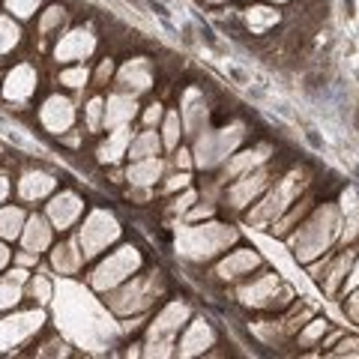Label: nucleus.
<instances>
[{"instance_id": "obj_4", "label": "nucleus", "mask_w": 359, "mask_h": 359, "mask_svg": "<svg viewBox=\"0 0 359 359\" xmlns=\"http://www.w3.org/2000/svg\"><path fill=\"white\" fill-rule=\"evenodd\" d=\"M156 147H159V141H156V135H144V138H141V141L132 147V156H144L147 150H156Z\"/></svg>"}, {"instance_id": "obj_5", "label": "nucleus", "mask_w": 359, "mask_h": 359, "mask_svg": "<svg viewBox=\"0 0 359 359\" xmlns=\"http://www.w3.org/2000/svg\"><path fill=\"white\" fill-rule=\"evenodd\" d=\"M15 299H18V290H15V287H9V285H0V309L13 306Z\"/></svg>"}, {"instance_id": "obj_3", "label": "nucleus", "mask_w": 359, "mask_h": 359, "mask_svg": "<svg viewBox=\"0 0 359 359\" xmlns=\"http://www.w3.org/2000/svg\"><path fill=\"white\" fill-rule=\"evenodd\" d=\"M15 36H18V30H15L13 25H9V21H4V18H0V51H4V48H9V45L15 42Z\"/></svg>"}, {"instance_id": "obj_9", "label": "nucleus", "mask_w": 359, "mask_h": 359, "mask_svg": "<svg viewBox=\"0 0 359 359\" xmlns=\"http://www.w3.org/2000/svg\"><path fill=\"white\" fill-rule=\"evenodd\" d=\"M6 189H9V186L4 183V180H0V198H4V195H6Z\"/></svg>"}, {"instance_id": "obj_8", "label": "nucleus", "mask_w": 359, "mask_h": 359, "mask_svg": "<svg viewBox=\"0 0 359 359\" xmlns=\"http://www.w3.org/2000/svg\"><path fill=\"white\" fill-rule=\"evenodd\" d=\"M6 261H9V252H6V249H4V245H0V266H4V264H6Z\"/></svg>"}, {"instance_id": "obj_6", "label": "nucleus", "mask_w": 359, "mask_h": 359, "mask_svg": "<svg viewBox=\"0 0 359 359\" xmlns=\"http://www.w3.org/2000/svg\"><path fill=\"white\" fill-rule=\"evenodd\" d=\"M84 78H87V72H84V69H75V72H66V75H63V81L69 84V87H78V84L84 81Z\"/></svg>"}, {"instance_id": "obj_2", "label": "nucleus", "mask_w": 359, "mask_h": 359, "mask_svg": "<svg viewBox=\"0 0 359 359\" xmlns=\"http://www.w3.org/2000/svg\"><path fill=\"white\" fill-rule=\"evenodd\" d=\"M156 174H159V162H147V165H138V168H132V171H129V177L135 180V183H150V180L156 177Z\"/></svg>"}, {"instance_id": "obj_7", "label": "nucleus", "mask_w": 359, "mask_h": 359, "mask_svg": "<svg viewBox=\"0 0 359 359\" xmlns=\"http://www.w3.org/2000/svg\"><path fill=\"white\" fill-rule=\"evenodd\" d=\"M177 141V117L168 120V144H174Z\"/></svg>"}, {"instance_id": "obj_1", "label": "nucleus", "mask_w": 359, "mask_h": 359, "mask_svg": "<svg viewBox=\"0 0 359 359\" xmlns=\"http://www.w3.org/2000/svg\"><path fill=\"white\" fill-rule=\"evenodd\" d=\"M18 231H21V210L0 212V237H15Z\"/></svg>"}]
</instances>
